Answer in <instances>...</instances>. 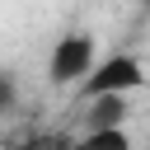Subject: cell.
Wrapping results in <instances>:
<instances>
[{"instance_id": "obj_5", "label": "cell", "mask_w": 150, "mask_h": 150, "mask_svg": "<svg viewBox=\"0 0 150 150\" xmlns=\"http://www.w3.org/2000/svg\"><path fill=\"white\" fill-rule=\"evenodd\" d=\"M14 108H19V80H14V70L0 66V112H14Z\"/></svg>"}, {"instance_id": "obj_4", "label": "cell", "mask_w": 150, "mask_h": 150, "mask_svg": "<svg viewBox=\"0 0 150 150\" xmlns=\"http://www.w3.org/2000/svg\"><path fill=\"white\" fill-rule=\"evenodd\" d=\"M80 141H84L89 150H127V145H131V136H127L122 122H112V127H89Z\"/></svg>"}, {"instance_id": "obj_1", "label": "cell", "mask_w": 150, "mask_h": 150, "mask_svg": "<svg viewBox=\"0 0 150 150\" xmlns=\"http://www.w3.org/2000/svg\"><path fill=\"white\" fill-rule=\"evenodd\" d=\"M145 84H150L145 61H141L136 52H112V56L94 61V70L75 84V94H80V103H84V98H98V94H136V89H145Z\"/></svg>"}, {"instance_id": "obj_3", "label": "cell", "mask_w": 150, "mask_h": 150, "mask_svg": "<svg viewBox=\"0 0 150 150\" xmlns=\"http://www.w3.org/2000/svg\"><path fill=\"white\" fill-rule=\"evenodd\" d=\"M127 94H98V98H84V117L89 127H112V122H127Z\"/></svg>"}, {"instance_id": "obj_2", "label": "cell", "mask_w": 150, "mask_h": 150, "mask_svg": "<svg viewBox=\"0 0 150 150\" xmlns=\"http://www.w3.org/2000/svg\"><path fill=\"white\" fill-rule=\"evenodd\" d=\"M94 61H98V42H94V33L70 28V33H61V38L52 42L47 80H52L56 89H70V84H80V80L94 70Z\"/></svg>"}]
</instances>
